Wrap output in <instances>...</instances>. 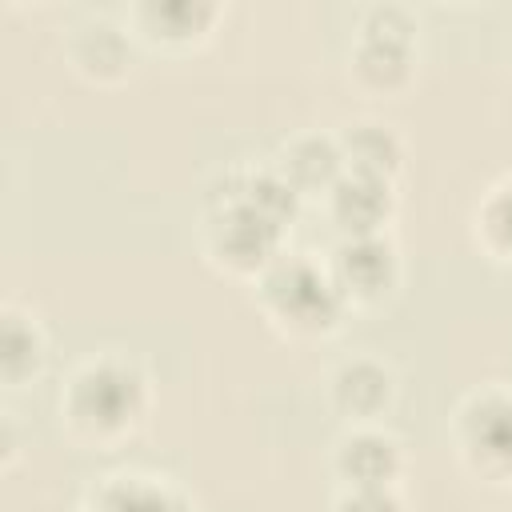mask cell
I'll return each mask as SVG.
<instances>
[{
	"label": "cell",
	"mask_w": 512,
	"mask_h": 512,
	"mask_svg": "<svg viewBox=\"0 0 512 512\" xmlns=\"http://www.w3.org/2000/svg\"><path fill=\"white\" fill-rule=\"evenodd\" d=\"M328 272L344 296V304H376L400 280V260L392 240L380 236H340L328 256Z\"/></svg>",
	"instance_id": "obj_6"
},
{
	"label": "cell",
	"mask_w": 512,
	"mask_h": 512,
	"mask_svg": "<svg viewBox=\"0 0 512 512\" xmlns=\"http://www.w3.org/2000/svg\"><path fill=\"white\" fill-rule=\"evenodd\" d=\"M336 512H404L392 488H344Z\"/></svg>",
	"instance_id": "obj_17"
},
{
	"label": "cell",
	"mask_w": 512,
	"mask_h": 512,
	"mask_svg": "<svg viewBox=\"0 0 512 512\" xmlns=\"http://www.w3.org/2000/svg\"><path fill=\"white\" fill-rule=\"evenodd\" d=\"M48 360V340L36 324L32 312H20L16 304H4L0 312V376L8 388L28 384L32 376H40Z\"/></svg>",
	"instance_id": "obj_13"
},
{
	"label": "cell",
	"mask_w": 512,
	"mask_h": 512,
	"mask_svg": "<svg viewBox=\"0 0 512 512\" xmlns=\"http://www.w3.org/2000/svg\"><path fill=\"white\" fill-rule=\"evenodd\" d=\"M456 444L476 476L512 484V392L484 388L468 396L456 412Z\"/></svg>",
	"instance_id": "obj_4"
},
{
	"label": "cell",
	"mask_w": 512,
	"mask_h": 512,
	"mask_svg": "<svg viewBox=\"0 0 512 512\" xmlns=\"http://www.w3.org/2000/svg\"><path fill=\"white\" fill-rule=\"evenodd\" d=\"M68 60L80 76L112 84L128 72V36L112 24H104V20L84 24L68 36Z\"/></svg>",
	"instance_id": "obj_14"
},
{
	"label": "cell",
	"mask_w": 512,
	"mask_h": 512,
	"mask_svg": "<svg viewBox=\"0 0 512 512\" xmlns=\"http://www.w3.org/2000/svg\"><path fill=\"white\" fill-rule=\"evenodd\" d=\"M332 472L344 488H392L400 476V444L376 424H356L336 440Z\"/></svg>",
	"instance_id": "obj_8"
},
{
	"label": "cell",
	"mask_w": 512,
	"mask_h": 512,
	"mask_svg": "<svg viewBox=\"0 0 512 512\" xmlns=\"http://www.w3.org/2000/svg\"><path fill=\"white\" fill-rule=\"evenodd\" d=\"M352 72L368 92H396L412 76V20L404 8H372L356 52Z\"/></svg>",
	"instance_id": "obj_5"
},
{
	"label": "cell",
	"mask_w": 512,
	"mask_h": 512,
	"mask_svg": "<svg viewBox=\"0 0 512 512\" xmlns=\"http://www.w3.org/2000/svg\"><path fill=\"white\" fill-rule=\"evenodd\" d=\"M476 236L496 260H512V180L496 184L476 208Z\"/></svg>",
	"instance_id": "obj_16"
},
{
	"label": "cell",
	"mask_w": 512,
	"mask_h": 512,
	"mask_svg": "<svg viewBox=\"0 0 512 512\" xmlns=\"http://www.w3.org/2000/svg\"><path fill=\"white\" fill-rule=\"evenodd\" d=\"M324 208H328V220L336 224L340 236H380L396 200H392L388 180L344 172L336 180V188L324 196Z\"/></svg>",
	"instance_id": "obj_9"
},
{
	"label": "cell",
	"mask_w": 512,
	"mask_h": 512,
	"mask_svg": "<svg viewBox=\"0 0 512 512\" xmlns=\"http://www.w3.org/2000/svg\"><path fill=\"white\" fill-rule=\"evenodd\" d=\"M216 16L212 4L204 0H164V4H144L136 8V20H140V36L144 40H156V44H188L196 40L208 20Z\"/></svg>",
	"instance_id": "obj_15"
},
{
	"label": "cell",
	"mask_w": 512,
	"mask_h": 512,
	"mask_svg": "<svg viewBox=\"0 0 512 512\" xmlns=\"http://www.w3.org/2000/svg\"><path fill=\"white\" fill-rule=\"evenodd\" d=\"M224 188L220 196L208 200V212H204V228H200V244H204V256L232 272V276H264L272 268V260H280V228L272 216H264L256 204H248L224 176Z\"/></svg>",
	"instance_id": "obj_3"
},
{
	"label": "cell",
	"mask_w": 512,
	"mask_h": 512,
	"mask_svg": "<svg viewBox=\"0 0 512 512\" xmlns=\"http://www.w3.org/2000/svg\"><path fill=\"white\" fill-rule=\"evenodd\" d=\"M60 420L84 444H116L148 412V380L124 356H92L72 368L60 388Z\"/></svg>",
	"instance_id": "obj_1"
},
{
	"label": "cell",
	"mask_w": 512,
	"mask_h": 512,
	"mask_svg": "<svg viewBox=\"0 0 512 512\" xmlns=\"http://www.w3.org/2000/svg\"><path fill=\"white\" fill-rule=\"evenodd\" d=\"M276 172L296 188V196H328L344 176V156L336 136L300 132L276 152Z\"/></svg>",
	"instance_id": "obj_10"
},
{
	"label": "cell",
	"mask_w": 512,
	"mask_h": 512,
	"mask_svg": "<svg viewBox=\"0 0 512 512\" xmlns=\"http://www.w3.org/2000/svg\"><path fill=\"white\" fill-rule=\"evenodd\" d=\"M256 304L280 332L300 340L332 332L348 308L328 264H316L304 256L272 260V268L256 280Z\"/></svg>",
	"instance_id": "obj_2"
},
{
	"label": "cell",
	"mask_w": 512,
	"mask_h": 512,
	"mask_svg": "<svg viewBox=\"0 0 512 512\" xmlns=\"http://www.w3.org/2000/svg\"><path fill=\"white\" fill-rule=\"evenodd\" d=\"M84 512H192V504L176 484H168V476L112 472L100 488H92Z\"/></svg>",
	"instance_id": "obj_11"
},
{
	"label": "cell",
	"mask_w": 512,
	"mask_h": 512,
	"mask_svg": "<svg viewBox=\"0 0 512 512\" xmlns=\"http://www.w3.org/2000/svg\"><path fill=\"white\" fill-rule=\"evenodd\" d=\"M336 144H340V156H344V172H356V176H372V180H388L392 184V176L404 164L400 136L388 124H376V120L348 124L336 136Z\"/></svg>",
	"instance_id": "obj_12"
},
{
	"label": "cell",
	"mask_w": 512,
	"mask_h": 512,
	"mask_svg": "<svg viewBox=\"0 0 512 512\" xmlns=\"http://www.w3.org/2000/svg\"><path fill=\"white\" fill-rule=\"evenodd\" d=\"M328 400L352 428L356 424H376L396 400V376L376 356H352V360L332 368Z\"/></svg>",
	"instance_id": "obj_7"
}]
</instances>
